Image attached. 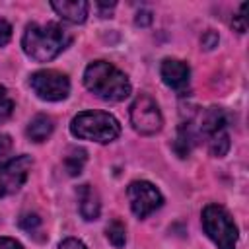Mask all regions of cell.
<instances>
[{
  "label": "cell",
  "mask_w": 249,
  "mask_h": 249,
  "mask_svg": "<svg viewBox=\"0 0 249 249\" xmlns=\"http://www.w3.org/2000/svg\"><path fill=\"white\" fill-rule=\"evenodd\" d=\"M51 8L70 23H84L88 18L89 4L86 0H62V2H51Z\"/></svg>",
  "instance_id": "cell-10"
},
{
  "label": "cell",
  "mask_w": 249,
  "mask_h": 249,
  "mask_svg": "<svg viewBox=\"0 0 249 249\" xmlns=\"http://www.w3.org/2000/svg\"><path fill=\"white\" fill-rule=\"evenodd\" d=\"M216 45H218V33L206 31V33L202 35V47H204V49H214Z\"/></svg>",
  "instance_id": "cell-22"
},
{
  "label": "cell",
  "mask_w": 249,
  "mask_h": 249,
  "mask_svg": "<svg viewBox=\"0 0 249 249\" xmlns=\"http://www.w3.org/2000/svg\"><path fill=\"white\" fill-rule=\"evenodd\" d=\"M245 12H247V4H241V8H239V12H237V16L233 18V21H231V25H233V29L235 31H239V33H245L247 31V21H245Z\"/></svg>",
  "instance_id": "cell-18"
},
{
  "label": "cell",
  "mask_w": 249,
  "mask_h": 249,
  "mask_svg": "<svg viewBox=\"0 0 249 249\" xmlns=\"http://www.w3.org/2000/svg\"><path fill=\"white\" fill-rule=\"evenodd\" d=\"M31 89L43 101H62L70 93V80L58 70H39L29 78Z\"/></svg>",
  "instance_id": "cell-6"
},
{
  "label": "cell",
  "mask_w": 249,
  "mask_h": 249,
  "mask_svg": "<svg viewBox=\"0 0 249 249\" xmlns=\"http://www.w3.org/2000/svg\"><path fill=\"white\" fill-rule=\"evenodd\" d=\"M86 163V150L82 148H70L66 158H64V167L68 171V175H80L82 167Z\"/></svg>",
  "instance_id": "cell-14"
},
{
  "label": "cell",
  "mask_w": 249,
  "mask_h": 249,
  "mask_svg": "<svg viewBox=\"0 0 249 249\" xmlns=\"http://www.w3.org/2000/svg\"><path fill=\"white\" fill-rule=\"evenodd\" d=\"M105 233H107V239H109L117 249L124 247V241H126V235H124V233H126V230H124V224H123L121 220H113V222H109Z\"/></svg>",
  "instance_id": "cell-15"
},
{
  "label": "cell",
  "mask_w": 249,
  "mask_h": 249,
  "mask_svg": "<svg viewBox=\"0 0 249 249\" xmlns=\"http://www.w3.org/2000/svg\"><path fill=\"white\" fill-rule=\"evenodd\" d=\"M12 111H14V101L8 93V89L4 86H0V124L10 119Z\"/></svg>",
  "instance_id": "cell-16"
},
{
  "label": "cell",
  "mask_w": 249,
  "mask_h": 249,
  "mask_svg": "<svg viewBox=\"0 0 249 249\" xmlns=\"http://www.w3.org/2000/svg\"><path fill=\"white\" fill-rule=\"evenodd\" d=\"M206 146H208L210 156H214V158H224V156L228 154V150H230V134H228V130L224 128V130L214 132V134L206 140Z\"/></svg>",
  "instance_id": "cell-13"
},
{
  "label": "cell",
  "mask_w": 249,
  "mask_h": 249,
  "mask_svg": "<svg viewBox=\"0 0 249 249\" xmlns=\"http://www.w3.org/2000/svg\"><path fill=\"white\" fill-rule=\"evenodd\" d=\"M84 86L99 99L119 103L130 95V82L124 72L105 60L89 62L84 70Z\"/></svg>",
  "instance_id": "cell-2"
},
{
  "label": "cell",
  "mask_w": 249,
  "mask_h": 249,
  "mask_svg": "<svg viewBox=\"0 0 249 249\" xmlns=\"http://www.w3.org/2000/svg\"><path fill=\"white\" fill-rule=\"evenodd\" d=\"M113 8H115V2H97V10H99L101 18H109Z\"/></svg>",
  "instance_id": "cell-25"
},
{
  "label": "cell",
  "mask_w": 249,
  "mask_h": 249,
  "mask_svg": "<svg viewBox=\"0 0 249 249\" xmlns=\"http://www.w3.org/2000/svg\"><path fill=\"white\" fill-rule=\"evenodd\" d=\"M202 228L218 249H235L237 226L230 212L220 204H208L202 208Z\"/></svg>",
  "instance_id": "cell-4"
},
{
  "label": "cell",
  "mask_w": 249,
  "mask_h": 249,
  "mask_svg": "<svg viewBox=\"0 0 249 249\" xmlns=\"http://www.w3.org/2000/svg\"><path fill=\"white\" fill-rule=\"evenodd\" d=\"M78 206L84 220H97L101 212V200L97 191L91 185H80L78 187Z\"/></svg>",
  "instance_id": "cell-11"
},
{
  "label": "cell",
  "mask_w": 249,
  "mask_h": 249,
  "mask_svg": "<svg viewBox=\"0 0 249 249\" xmlns=\"http://www.w3.org/2000/svg\"><path fill=\"white\" fill-rule=\"evenodd\" d=\"M160 76L167 88L185 95L191 86V68L187 62L179 58H163L160 64Z\"/></svg>",
  "instance_id": "cell-9"
},
{
  "label": "cell",
  "mask_w": 249,
  "mask_h": 249,
  "mask_svg": "<svg viewBox=\"0 0 249 249\" xmlns=\"http://www.w3.org/2000/svg\"><path fill=\"white\" fill-rule=\"evenodd\" d=\"M54 130V123L49 115H35L27 124V138L33 142H45Z\"/></svg>",
  "instance_id": "cell-12"
},
{
  "label": "cell",
  "mask_w": 249,
  "mask_h": 249,
  "mask_svg": "<svg viewBox=\"0 0 249 249\" xmlns=\"http://www.w3.org/2000/svg\"><path fill=\"white\" fill-rule=\"evenodd\" d=\"M10 39H12V25L4 18H0V47L8 45Z\"/></svg>",
  "instance_id": "cell-19"
},
{
  "label": "cell",
  "mask_w": 249,
  "mask_h": 249,
  "mask_svg": "<svg viewBox=\"0 0 249 249\" xmlns=\"http://www.w3.org/2000/svg\"><path fill=\"white\" fill-rule=\"evenodd\" d=\"M126 196L130 202V210L138 218L150 216L163 204L161 193L150 181H132L126 189Z\"/></svg>",
  "instance_id": "cell-7"
},
{
  "label": "cell",
  "mask_w": 249,
  "mask_h": 249,
  "mask_svg": "<svg viewBox=\"0 0 249 249\" xmlns=\"http://www.w3.org/2000/svg\"><path fill=\"white\" fill-rule=\"evenodd\" d=\"M70 43H72L70 33L54 21H49L45 25L31 21L25 25L21 37L23 53L35 62H49L56 58Z\"/></svg>",
  "instance_id": "cell-1"
},
{
  "label": "cell",
  "mask_w": 249,
  "mask_h": 249,
  "mask_svg": "<svg viewBox=\"0 0 249 249\" xmlns=\"http://www.w3.org/2000/svg\"><path fill=\"white\" fill-rule=\"evenodd\" d=\"M130 123H132V128L138 134L152 136V134L160 132V128L163 124V117H161V111H160L158 103L148 93H140L132 101V105H130Z\"/></svg>",
  "instance_id": "cell-5"
},
{
  "label": "cell",
  "mask_w": 249,
  "mask_h": 249,
  "mask_svg": "<svg viewBox=\"0 0 249 249\" xmlns=\"http://www.w3.org/2000/svg\"><path fill=\"white\" fill-rule=\"evenodd\" d=\"M58 249H88V247L80 239H76V237H66V239L60 241Z\"/></svg>",
  "instance_id": "cell-20"
},
{
  "label": "cell",
  "mask_w": 249,
  "mask_h": 249,
  "mask_svg": "<svg viewBox=\"0 0 249 249\" xmlns=\"http://www.w3.org/2000/svg\"><path fill=\"white\" fill-rule=\"evenodd\" d=\"M18 224H19V228L25 230L27 233H35V231L41 228V218H39L37 214H23Z\"/></svg>",
  "instance_id": "cell-17"
},
{
  "label": "cell",
  "mask_w": 249,
  "mask_h": 249,
  "mask_svg": "<svg viewBox=\"0 0 249 249\" xmlns=\"http://www.w3.org/2000/svg\"><path fill=\"white\" fill-rule=\"evenodd\" d=\"M150 23H152V12H150V10H140V12L136 14V25L146 27V25H150Z\"/></svg>",
  "instance_id": "cell-23"
},
{
  "label": "cell",
  "mask_w": 249,
  "mask_h": 249,
  "mask_svg": "<svg viewBox=\"0 0 249 249\" xmlns=\"http://www.w3.org/2000/svg\"><path fill=\"white\" fill-rule=\"evenodd\" d=\"M31 165H33L31 156L21 154V156L8 160L0 167V198L18 193L23 187V183L27 181Z\"/></svg>",
  "instance_id": "cell-8"
},
{
  "label": "cell",
  "mask_w": 249,
  "mask_h": 249,
  "mask_svg": "<svg viewBox=\"0 0 249 249\" xmlns=\"http://www.w3.org/2000/svg\"><path fill=\"white\" fill-rule=\"evenodd\" d=\"M0 249H23V245L14 237H0Z\"/></svg>",
  "instance_id": "cell-24"
},
{
  "label": "cell",
  "mask_w": 249,
  "mask_h": 249,
  "mask_svg": "<svg viewBox=\"0 0 249 249\" xmlns=\"http://www.w3.org/2000/svg\"><path fill=\"white\" fill-rule=\"evenodd\" d=\"M72 136L99 144L113 142L121 134L119 121L105 111H82L70 121Z\"/></svg>",
  "instance_id": "cell-3"
},
{
  "label": "cell",
  "mask_w": 249,
  "mask_h": 249,
  "mask_svg": "<svg viewBox=\"0 0 249 249\" xmlns=\"http://www.w3.org/2000/svg\"><path fill=\"white\" fill-rule=\"evenodd\" d=\"M12 150V138L8 134H0V160H4Z\"/></svg>",
  "instance_id": "cell-21"
}]
</instances>
